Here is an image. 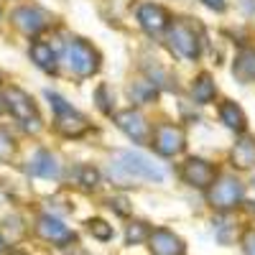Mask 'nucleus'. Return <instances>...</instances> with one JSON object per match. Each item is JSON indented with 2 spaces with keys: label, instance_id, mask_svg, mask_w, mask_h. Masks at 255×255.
<instances>
[{
  "label": "nucleus",
  "instance_id": "a211bd4d",
  "mask_svg": "<svg viewBox=\"0 0 255 255\" xmlns=\"http://www.w3.org/2000/svg\"><path fill=\"white\" fill-rule=\"evenodd\" d=\"M232 163L238 168H253L255 166V140L243 138L235 148H232Z\"/></svg>",
  "mask_w": 255,
  "mask_h": 255
},
{
  "label": "nucleus",
  "instance_id": "bb28decb",
  "mask_svg": "<svg viewBox=\"0 0 255 255\" xmlns=\"http://www.w3.org/2000/svg\"><path fill=\"white\" fill-rule=\"evenodd\" d=\"M202 3L212 10H225V0H202Z\"/></svg>",
  "mask_w": 255,
  "mask_h": 255
},
{
  "label": "nucleus",
  "instance_id": "393cba45",
  "mask_svg": "<svg viewBox=\"0 0 255 255\" xmlns=\"http://www.w3.org/2000/svg\"><path fill=\"white\" fill-rule=\"evenodd\" d=\"M243 250L245 255H255V230L253 227L243 232Z\"/></svg>",
  "mask_w": 255,
  "mask_h": 255
},
{
  "label": "nucleus",
  "instance_id": "5701e85b",
  "mask_svg": "<svg viewBox=\"0 0 255 255\" xmlns=\"http://www.w3.org/2000/svg\"><path fill=\"white\" fill-rule=\"evenodd\" d=\"M90 232L97 238V240H110L113 238V227L105 222V220H90Z\"/></svg>",
  "mask_w": 255,
  "mask_h": 255
},
{
  "label": "nucleus",
  "instance_id": "ddd939ff",
  "mask_svg": "<svg viewBox=\"0 0 255 255\" xmlns=\"http://www.w3.org/2000/svg\"><path fill=\"white\" fill-rule=\"evenodd\" d=\"M151 250H153V255H184V240L179 238V235H174L171 230H166V227H161V230H153L151 232Z\"/></svg>",
  "mask_w": 255,
  "mask_h": 255
},
{
  "label": "nucleus",
  "instance_id": "6e6552de",
  "mask_svg": "<svg viewBox=\"0 0 255 255\" xmlns=\"http://www.w3.org/2000/svg\"><path fill=\"white\" fill-rule=\"evenodd\" d=\"M181 179L189 184V186H197V189H207L217 181V171L215 166L204 158H189L184 166H181Z\"/></svg>",
  "mask_w": 255,
  "mask_h": 255
},
{
  "label": "nucleus",
  "instance_id": "1a4fd4ad",
  "mask_svg": "<svg viewBox=\"0 0 255 255\" xmlns=\"http://www.w3.org/2000/svg\"><path fill=\"white\" fill-rule=\"evenodd\" d=\"M115 123L120 130L135 140V143H145L148 138H151V125L145 123V118L135 110H123V113H115Z\"/></svg>",
  "mask_w": 255,
  "mask_h": 255
},
{
  "label": "nucleus",
  "instance_id": "6ab92c4d",
  "mask_svg": "<svg viewBox=\"0 0 255 255\" xmlns=\"http://www.w3.org/2000/svg\"><path fill=\"white\" fill-rule=\"evenodd\" d=\"M235 77H240L243 82H253L255 79V49H243L235 59Z\"/></svg>",
  "mask_w": 255,
  "mask_h": 255
},
{
  "label": "nucleus",
  "instance_id": "a878e982",
  "mask_svg": "<svg viewBox=\"0 0 255 255\" xmlns=\"http://www.w3.org/2000/svg\"><path fill=\"white\" fill-rule=\"evenodd\" d=\"M110 207H113V212H118L120 217H128V215H130V207H128V199H123V197L110 199Z\"/></svg>",
  "mask_w": 255,
  "mask_h": 255
},
{
  "label": "nucleus",
  "instance_id": "423d86ee",
  "mask_svg": "<svg viewBox=\"0 0 255 255\" xmlns=\"http://www.w3.org/2000/svg\"><path fill=\"white\" fill-rule=\"evenodd\" d=\"M245 197V186L240 179L235 176H222L217 179L215 184H212L209 189V204L217 207V209H232L238 207Z\"/></svg>",
  "mask_w": 255,
  "mask_h": 255
},
{
  "label": "nucleus",
  "instance_id": "20e7f679",
  "mask_svg": "<svg viewBox=\"0 0 255 255\" xmlns=\"http://www.w3.org/2000/svg\"><path fill=\"white\" fill-rule=\"evenodd\" d=\"M67 64L79 77H92L100 69V54L82 38H74L67 46Z\"/></svg>",
  "mask_w": 255,
  "mask_h": 255
},
{
  "label": "nucleus",
  "instance_id": "4468645a",
  "mask_svg": "<svg viewBox=\"0 0 255 255\" xmlns=\"http://www.w3.org/2000/svg\"><path fill=\"white\" fill-rule=\"evenodd\" d=\"M28 174L31 176H41V179H54V176H59V163H56V158L49 153V151H36L33 156H31V161H28Z\"/></svg>",
  "mask_w": 255,
  "mask_h": 255
},
{
  "label": "nucleus",
  "instance_id": "7ed1b4c3",
  "mask_svg": "<svg viewBox=\"0 0 255 255\" xmlns=\"http://www.w3.org/2000/svg\"><path fill=\"white\" fill-rule=\"evenodd\" d=\"M3 97H5V108L20 120V125H23L28 133H36L41 128V118H38V110H36L33 100L18 87H8L3 92Z\"/></svg>",
  "mask_w": 255,
  "mask_h": 255
},
{
  "label": "nucleus",
  "instance_id": "b1692460",
  "mask_svg": "<svg viewBox=\"0 0 255 255\" xmlns=\"http://www.w3.org/2000/svg\"><path fill=\"white\" fill-rule=\"evenodd\" d=\"M15 151V145H13V138L5 133V130H0V161H8Z\"/></svg>",
  "mask_w": 255,
  "mask_h": 255
},
{
  "label": "nucleus",
  "instance_id": "cd10ccee",
  "mask_svg": "<svg viewBox=\"0 0 255 255\" xmlns=\"http://www.w3.org/2000/svg\"><path fill=\"white\" fill-rule=\"evenodd\" d=\"M243 8L250 18H255V0H243Z\"/></svg>",
  "mask_w": 255,
  "mask_h": 255
},
{
  "label": "nucleus",
  "instance_id": "c85d7f7f",
  "mask_svg": "<svg viewBox=\"0 0 255 255\" xmlns=\"http://www.w3.org/2000/svg\"><path fill=\"white\" fill-rule=\"evenodd\" d=\"M5 110V97H3V92H0V113Z\"/></svg>",
  "mask_w": 255,
  "mask_h": 255
},
{
  "label": "nucleus",
  "instance_id": "2eb2a0df",
  "mask_svg": "<svg viewBox=\"0 0 255 255\" xmlns=\"http://www.w3.org/2000/svg\"><path fill=\"white\" fill-rule=\"evenodd\" d=\"M220 120L235 133H245V128H248V118H245L243 108L238 102H230V100L220 105Z\"/></svg>",
  "mask_w": 255,
  "mask_h": 255
},
{
  "label": "nucleus",
  "instance_id": "f8f14e48",
  "mask_svg": "<svg viewBox=\"0 0 255 255\" xmlns=\"http://www.w3.org/2000/svg\"><path fill=\"white\" fill-rule=\"evenodd\" d=\"M138 20L140 26L148 31V33H161L168 28V23H171V15H168V10L163 5H156V3H143L138 8Z\"/></svg>",
  "mask_w": 255,
  "mask_h": 255
},
{
  "label": "nucleus",
  "instance_id": "9b49d317",
  "mask_svg": "<svg viewBox=\"0 0 255 255\" xmlns=\"http://www.w3.org/2000/svg\"><path fill=\"white\" fill-rule=\"evenodd\" d=\"M36 230H38L41 238L49 240V243H54V245H64V243H74V240H77L74 232H72L67 225H64L61 220H56V217H51V215L38 217Z\"/></svg>",
  "mask_w": 255,
  "mask_h": 255
},
{
  "label": "nucleus",
  "instance_id": "7c9ffc66",
  "mask_svg": "<svg viewBox=\"0 0 255 255\" xmlns=\"http://www.w3.org/2000/svg\"><path fill=\"white\" fill-rule=\"evenodd\" d=\"M13 255H26V253H13Z\"/></svg>",
  "mask_w": 255,
  "mask_h": 255
},
{
  "label": "nucleus",
  "instance_id": "4be33fe9",
  "mask_svg": "<svg viewBox=\"0 0 255 255\" xmlns=\"http://www.w3.org/2000/svg\"><path fill=\"white\" fill-rule=\"evenodd\" d=\"M77 176H79V184H82L84 189H95V186L100 184V171H97L95 166H79Z\"/></svg>",
  "mask_w": 255,
  "mask_h": 255
},
{
  "label": "nucleus",
  "instance_id": "dca6fc26",
  "mask_svg": "<svg viewBox=\"0 0 255 255\" xmlns=\"http://www.w3.org/2000/svg\"><path fill=\"white\" fill-rule=\"evenodd\" d=\"M28 54H31V61L36 64L38 69H44V72H54L56 69V51L49 44H44V41H36Z\"/></svg>",
  "mask_w": 255,
  "mask_h": 255
},
{
  "label": "nucleus",
  "instance_id": "aec40b11",
  "mask_svg": "<svg viewBox=\"0 0 255 255\" xmlns=\"http://www.w3.org/2000/svg\"><path fill=\"white\" fill-rule=\"evenodd\" d=\"M151 227H148L145 222H133V225H128L125 230V240L128 245H138V243H145L148 238H151Z\"/></svg>",
  "mask_w": 255,
  "mask_h": 255
},
{
  "label": "nucleus",
  "instance_id": "f257e3e1",
  "mask_svg": "<svg viewBox=\"0 0 255 255\" xmlns=\"http://www.w3.org/2000/svg\"><path fill=\"white\" fill-rule=\"evenodd\" d=\"M110 176L120 186H130L133 181H163L166 171L148 156L135 151H118L110 166Z\"/></svg>",
  "mask_w": 255,
  "mask_h": 255
},
{
  "label": "nucleus",
  "instance_id": "f03ea898",
  "mask_svg": "<svg viewBox=\"0 0 255 255\" xmlns=\"http://www.w3.org/2000/svg\"><path fill=\"white\" fill-rule=\"evenodd\" d=\"M46 97L51 100V108H54V125H56V130H59L61 135L77 138V135H82V133L90 128L87 118H84L82 113H77L64 97H59V95H54V92H46Z\"/></svg>",
  "mask_w": 255,
  "mask_h": 255
},
{
  "label": "nucleus",
  "instance_id": "39448f33",
  "mask_svg": "<svg viewBox=\"0 0 255 255\" xmlns=\"http://www.w3.org/2000/svg\"><path fill=\"white\" fill-rule=\"evenodd\" d=\"M168 41H171V46L176 49V54H181L184 59H189V61L199 59L202 44H199L197 28L191 23H186V20H176V23L168 26Z\"/></svg>",
  "mask_w": 255,
  "mask_h": 255
},
{
  "label": "nucleus",
  "instance_id": "f3484780",
  "mask_svg": "<svg viewBox=\"0 0 255 255\" xmlns=\"http://www.w3.org/2000/svg\"><path fill=\"white\" fill-rule=\"evenodd\" d=\"M191 95H194V100L199 105H209L212 100L217 97V87H215V82H212V74H199L194 79V84H191Z\"/></svg>",
  "mask_w": 255,
  "mask_h": 255
},
{
  "label": "nucleus",
  "instance_id": "9d476101",
  "mask_svg": "<svg viewBox=\"0 0 255 255\" xmlns=\"http://www.w3.org/2000/svg\"><path fill=\"white\" fill-rule=\"evenodd\" d=\"M10 18H13L15 28H18V31H23L26 36H36V33H41V31L46 28V23H49L46 13H44V10H38V8H33V5L15 8Z\"/></svg>",
  "mask_w": 255,
  "mask_h": 255
},
{
  "label": "nucleus",
  "instance_id": "c756f323",
  "mask_svg": "<svg viewBox=\"0 0 255 255\" xmlns=\"http://www.w3.org/2000/svg\"><path fill=\"white\" fill-rule=\"evenodd\" d=\"M0 253H3V240H0Z\"/></svg>",
  "mask_w": 255,
  "mask_h": 255
},
{
  "label": "nucleus",
  "instance_id": "0eeeda50",
  "mask_svg": "<svg viewBox=\"0 0 255 255\" xmlns=\"http://www.w3.org/2000/svg\"><path fill=\"white\" fill-rule=\"evenodd\" d=\"M153 148H156V153L161 156H176L181 153L184 148H186V135L179 125H158L156 130H153V138H151Z\"/></svg>",
  "mask_w": 255,
  "mask_h": 255
},
{
  "label": "nucleus",
  "instance_id": "412c9836",
  "mask_svg": "<svg viewBox=\"0 0 255 255\" xmlns=\"http://www.w3.org/2000/svg\"><path fill=\"white\" fill-rule=\"evenodd\" d=\"M130 97L135 100V102H151L156 95H158V90H156V84H151V82H135V84H130Z\"/></svg>",
  "mask_w": 255,
  "mask_h": 255
}]
</instances>
